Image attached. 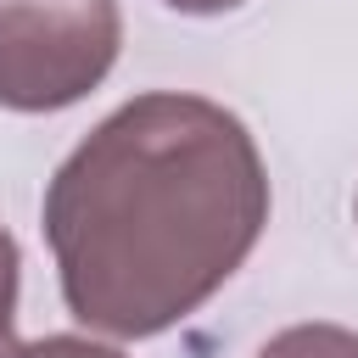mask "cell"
I'll list each match as a JSON object with an SVG mask.
<instances>
[{"mask_svg":"<svg viewBox=\"0 0 358 358\" xmlns=\"http://www.w3.org/2000/svg\"><path fill=\"white\" fill-rule=\"evenodd\" d=\"M39 224L67 313L112 341H145L252 257L268 224V168L229 106L145 90L67 151Z\"/></svg>","mask_w":358,"mask_h":358,"instance_id":"cell-1","label":"cell"},{"mask_svg":"<svg viewBox=\"0 0 358 358\" xmlns=\"http://www.w3.org/2000/svg\"><path fill=\"white\" fill-rule=\"evenodd\" d=\"M117 0H0V106L62 112L117 62Z\"/></svg>","mask_w":358,"mask_h":358,"instance_id":"cell-2","label":"cell"},{"mask_svg":"<svg viewBox=\"0 0 358 358\" xmlns=\"http://www.w3.org/2000/svg\"><path fill=\"white\" fill-rule=\"evenodd\" d=\"M257 358H358V330L347 324H291L257 347Z\"/></svg>","mask_w":358,"mask_h":358,"instance_id":"cell-3","label":"cell"},{"mask_svg":"<svg viewBox=\"0 0 358 358\" xmlns=\"http://www.w3.org/2000/svg\"><path fill=\"white\" fill-rule=\"evenodd\" d=\"M17 285H22V252H17L11 229L0 224V358L17 347V341H11V319H17Z\"/></svg>","mask_w":358,"mask_h":358,"instance_id":"cell-4","label":"cell"},{"mask_svg":"<svg viewBox=\"0 0 358 358\" xmlns=\"http://www.w3.org/2000/svg\"><path fill=\"white\" fill-rule=\"evenodd\" d=\"M6 358H123V352L95 336H39V341H17Z\"/></svg>","mask_w":358,"mask_h":358,"instance_id":"cell-5","label":"cell"},{"mask_svg":"<svg viewBox=\"0 0 358 358\" xmlns=\"http://www.w3.org/2000/svg\"><path fill=\"white\" fill-rule=\"evenodd\" d=\"M162 6H173V11H185V17H218V11H235V6H246V0H162Z\"/></svg>","mask_w":358,"mask_h":358,"instance_id":"cell-6","label":"cell"},{"mask_svg":"<svg viewBox=\"0 0 358 358\" xmlns=\"http://www.w3.org/2000/svg\"><path fill=\"white\" fill-rule=\"evenodd\" d=\"M352 213H358V201H352Z\"/></svg>","mask_w":358,"mask_h":358,"instance_id":"cell-7","label":"cell"}]
</instances>
